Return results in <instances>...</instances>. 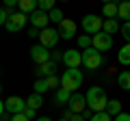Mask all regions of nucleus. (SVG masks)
Masks as SVG:
<instances>
[{
    "instance_id": "f257e3e1",
    "label": "nucleus",
    "mask_w": 130,
    "mask_h": 121,
    "mask_svg": "<svg viewBox=\"0 0 130 121\" xmlns=\"http://www.w3.org/2000/svg\"><path fill=\"white\" fill-rule=\"evenodd\" d=\"M106 104H108V97H106V91L102 87H91L87 91V108L91 112L106 110Z\"/></svg>"
},
{
    "instance_id": "f03ea898",
    "label": "nucleus",
    "mask_w": 130,
    "mask_h": 121,
    "mask_svg": "<svg viewBox=\"0 0 130 121\" xmlns=\"http://www.w3.org/2000/svg\"><path fill=\"white\" fill-rule=\"evenodd\" d=\"M80 84H83V71L80 69H65L63 71V76H61V87L63 89L74 93Z\"/></svg>"
},
{
    "instance_id": "7ed1b4c3",
    "label": "nucleus",
    "mask_w": 130,
    "mask_h": 121,
    "mask_svg": "<svg viewBox=\"0 0 130 121\" xmlns=\"http://www.w3.org/2000/svg\"><path fill=\"white\" fill-rule=\"evenodd\" d=\"M80 26H83V30L87 35H98L100 30H102V26H104V19L100 17V15H93V13H89V15H85L83 17V22H80Z\"/></svg>"
},
{
    "instance_id": "20e7f679",
    "label": "nucleus",
    "mask_w": 130,
    "mask_h": 121,
    "mask_svg": "<svg viewBox=\"0 0 130 121\" xmlns=\"http://www.w3.org/2000/svg\"><path fill=\"white\" fill-rule=\"evenodd\" d=\"M102 63H104L102 52H98L95 48H87V50H83V65L87 67V69H98Z\"/></svg>"
},
{
    "instance_id": "39448f33",
    "label": "nucleus",
    "mask_w": 130,
    "mask_h": 121,
    "mask_svg": "<svg viewBox=\"0 0 130 121\" xmlns=\"http://www.w3.org/2000/svg\"><path fill=\"white\" fill-rule=\"evenodd\" d=\"M91 48H95L98 52H108L113 48V37L108 33H104V30H100L98 35L91 37Z\"/></svg>"
},
{
    "instance_id": "423d86ee",
    "label": "nucleus",
    "mask_w": 130,
    "mask_h": 121,
    "mask_svg": "<svg viewBox=\"0 0 130 121\" xmlns=\"http://www.w3.org/2000/svg\"><path fill=\"white\" fill-rule=\"evenodd\" d=\"M63 63L67 69H78L83 65V50H65L63 52Z\"/></svg>"
},
{
    "instance_id": "0eeeda50",
    "label": "nucleus",
    "mask_w": 130,
    "mask_h": 121,
    "mask_svg": "<svg viewBox=\"0 0 130 121\" xmlns=\"http://www.w3.org/2000/svg\"><path fill=\"white\" fill-rule=\"evenodd\" d=\"M59 39H61V35H59V30H56V28H43L41 33H39V43H41V46H46L48 50H50V48H54L56 43H59Z\"/></svg>"
},
{
    "instance_id": "6e6552de",
    "label": "nucleus",
    "mask_w": 130,
    "mask_h": 121,
    "mask_svg": "<svg viewBox=\"0 0 130 121\" xmlns=\"http://www.w3.org/2000/svg\"><path fill=\"white\" fill-rule=\"evenodd\" d=\"M24 108H26V99L18 97V95H11L5 99V110L9 115H20V112H24Z\"/></svg>"
},
{
    "instance_id": "1a4fd4ad",
    "label": "nucleus",
    "mask_w": 130,
    "mask_h": 121,
    "mask_svg": "<svg viewBox=\"0 0 130 121\" xmlns=\"http://www.w3.org/2000/svg\"><path fill=\"white\" fill-rule=\"evenodd\" d=\"M30 58L35 61L37 65H43V63L50 61V50H48L46 46H41V43H37V46L30 48Z\"/></svg>"
},
{
    "instance_id": "9d476101",
    "label": "nucleus",
    "mask_w": 130,
    "mask_h": 121,
    "mask_svg": "<svg viewBox=\"0 0 130 121\" xmlns=\"http://www.w3.org/2000/svg\"><path fill=\"white\" fill-rule=\"evenodd\" d=\"M28 22H30V26H35V28H39V30H43V28H48V22H50V15H48L46 11L37 9V11H32V13H30Z\"/></svg>"
},
{
    "instance_id": "9b49d317",
    "label": "nucleus",
    "mask_w": 130,
    "mask_h": 121,
    "mask_svg": "<svg viewBox=\"0 0 130 121\" xmlns=\"http://www.w3.org/2000/svg\"><path fill=\"white\" fill-rule=\"evenodd\" d=\"M67 108H70L72 112H83L85 108H87V95L74 91V93H72V97H70V102H67Z\"/></svg>"
},
{
    "instance_id": "f8f14e48",
    "label": "nucleus",
    "mask_w": 130,
    "mask_h": 121,
    "mask_svg": "<svg viewBox=\"0 0 130 121\" xmlns=\"http://www.w3.org/2000/svg\"><path fill=\"white\" fill-rule=\"evenodd\" d=\"M59 35H61V39H74V35H76V22H74V19H63V22L59 24Z\"/></svg>"
},
{
    "instance_id": "ddd939ff",
    "label": "nucleus",
    "mask_w": 130,
    "mask_h": 121,
    "mask_svg": "<svg viewBox=\"0 0 130 121\" xmlns=\"http://www.w3.org/2000/svg\"><path fill=\"white\" fill-rule=\"evenodd\" d=\"M52 74H56V63L48 61L43 65H37V76L39 78H48V76H52Z\"/></svg>"
},
{
    "instance_id": "4468645a",
    "label": "nucleus",
    "mask_w": 130,
    "mask_h": 121,
    "mask_svg": "<svg viewBox=\"0 0 130 121\" xmlns=\"http://www.w3.org/2000/svg\"><path fill=\"white\" fill-rule=\"evenodd\" d=\"M117 11H119V2H108V5L102 7V17L113 19V17H117Z\"/></svg>"
},
{
    "instance_id": "2eb2a0df",
    "label": "nucleus",
    "mask_w": 130,
    "mask_h": 121,
    "mask_svg": "<svg viewBox=\"0 0 130 121\" xmlns=\"http://www.w3.org/2000/svg\"><path fill=\"white\" fill-rule=\"evenodd\" d=\"M18 7H20V11H22V13L28 15V13H32V11L39 9V2H37V0H20Z\"/></svg>"
},
{
    "instance_id": "dca6fc26",
    "label": "nucleus",
    "mask_w": 130,
    "mask_h": 121,
    "mask_svg": "<svg viewBox=\"0 0 130 121\" xmlns=\"http://www.w3.org/2000/svg\"><path fill=\"white\" fill-rule=\"evenodd\" d=\"M119 28H121V24H119V19H117V17H113V19H104V26H102L104 33L115 35V33H119Z\"/></svg>"
},
{
    "instance_id": "f3484780",
    "label": "nucleus",
    "mask_w": 130,
    "mask_h": 121,
    "mask_svg": "<svg viewBox=\"0 0 130 121\" xmlns=\"http://www.w3.org/2000/svg\"><path fill=\"white\" fill-rule=\"evenodd\" d=\"M70 97H72V93L67 91V89H56V93H54V102L59 104V106H63V104H67L70 102Z\"/></svg>"
},
{
    "instance_id": "a211bd4d",
    "label": "nucleus",
    "mask_w": 130,
    "mask_h": 121,
    "mask_svg": "<svg viewBox=\"0 0 130 121\" xmlns=\"http://www.w3.org/2000/svg\"><path fill=\"white\" fill-rule=\"evenodd\" d=\"M117 61H119L121 65H130V43H126V46L119 48V52H117Z\"/></svg>"
},
{
    "instance_id": "6ab92c4d",
    "label": "nucleus",
    "mask_w": 130,
    "mask_h": 121,
    "mask_svg": "<svg viewBox=\"0 0 130 121\" xmlns=\"http://www.w3.org/2000/svg\"><path fill=\"white\" fill-rule=\"evenodd\" d=\"M117 84H119V89H124V91H130V71H119L117 74Z\"/></svg>"
},
{
    "instance_id": "aec40b11",
    "label": "nucleus",
    "mask_w": 130,
    "mask_h": 121,
    "mask_svg": "<svg viewBox=\"0 0 130 121\" xmlns=\"http://www.w3.org/2000/svg\"><path fill=\"white\" fill-rule=\"evenodd\" d=\"M106 112H108L111 117H117L119 112H124V110H121V102H119V99H108V104H106Z\"/></svg>"
},
{
    "instance_id": "412c9836",
    "label": "nucleus",
    "mask_w": 130,
    "mask_h": 121,
    "mask_svg": "<svg viewBox=\"0 0 130 121\" xmlns=\"http://www.w3.org/2000/svg\"><path fill=\"white\" fill-rule=\"evenodd\" d=\"M26 106H28V108H35V110H37L39 106H43V97H41V93H32L30 97H26Z\"/></svg>"
},
{
    "instance_id": "4be33fe9",
    "label": "nucleus",
    "mask_w": 130,
    "mask_h": 121,
    "mask_svg": "<svg viewBox=\"0 0 130 121\" xmlns=\"http://www.w3.org/2000/svg\"><path fill=\"white\" fill-rule=\"evenodd\" d=\"M117 17H121L124 22H130V2H119V11Z\"/></svg>"
},
{
    "instance_id": "5701e85b",
    "label": "nucleus",
    "mask_w": 130,
    "mask_h": 121,
    "mask_svg": "<svg viewBox=\"0 0 130 121\" xmlns=\"http://www.w3.org/2000/svg\"><path fill=\"white\" fill-rule=\"evenodd\" d=\"M32 89H35V93H41V95L46 93V91H50L46 78H37V80H35V84H32Z\"/></svg>"
},
{
    "instance_id": "b1692460",
    "label": "nucleus",
    "mask_w": 130,
    "mask_h": 121,
    "mask_svg": "<svg viewBox=\"0 0 130 121\" xmlns=\"http://www.w3.org/2000/svg\"><path fill=\"white\" fill-rule=\"evenodd\" d=\"M11 22H13V24H18L20 28H24V26H26V22H28V15H26V13H22V11H20V13H13Z\"/></svg>"
},
{
    "instance_id": "393cba45",
    "label": "nucleus",
    "mask_w": 130,
    "mask_h": 121,
    "mask_svg": "<svg viewBox=\"0 0 130 121\" xmlns=\"http://www.w3.org/2000/svg\"><path fill=\"white\" fill-rule=\"evenodd\" d=\"M39 2V9L46 11V13H50L52 9H56V0H37Z\"/></svg>"
},
{
    "instance_id": "a878e982",
    "label": "nucleus",
    "mask_w": 130,
    "mask_h": 121,
    "mask_svg": "<svg viewBox=\"0 0 130 121\" xmlns=\"http://www.w3.org/2000/svg\"><path fill=\"white\" fill-rule=\"evenodd\" d=\"M48 15H50V22H54V24H61L65 19V15H63V11H61V9H52Z\"/></svg>"
},
{
    "instance_id": "bb28decb",
    "label": "nucleus",
    "mask_w": 130,
    "mask_h": 121,
    "mask_svg": "<svg viewBox=\"0 0 130 121\" xmlns=\"http://www.w3.org/2000/svg\"><path fill=\"white\" fill-rule=\"evenodd\" d=\"M89 121H113V117L108 115L106 110H102V112H93V115H91V119H89Z\"/></svg>"
},
{
    "instance_id": "cd10ccee",
    "label": "nucleus",
    "mask_w": 130,
    "mask_h": 121,
    "mask_svg": "<svg viewBox=\"0 0 130 121\" xmlns=\"http://www.w3.org/2000/svg\"><path fill=\"white\" fill-rule=\"evenodd\" d=\"M78 48H80V50L91 48V35H80V37H78Z\"/></svg>"
},
{
    "instance_id": "c85d7f7f",
    "label": "nucleus",
    "mask_w": 130,
    "mask_h": 121,
    "mask_svg": "<svg viewBox=\"0 0 130 121\" xmlns=\"http://www.w3.org/2000/svg\"><path fill=\"white\" fill-rule=\"evenodd\" d=\"M48 87H50V89H61V78H59V76H56V74H52V76H48Z\"/></svg>"
},
{
    "instance_id": "c756f323",
    "label": "nucleus",
    "mask_w": 130,
    "mask_h": 121,
    "mask_svg": "<svg viewBox=\"0 0 130 121\" xmlns=\"http://www.w3.org/2000/svg\"><path fill=\"white\" fill-rule=\"evenodd\" d=\"M119 33H121V37L126 39V43H130V22H124V24H121Z\"/></svg>"
},
{
    "instance_id": "7c9ffc66",
    "label": "nucleus",
    "mask_w": 130,
    "mask_h": 121,
    "mask_svg": "<svg viewBox=\"0 0 130 121\" xmlns=\"http://www.w3.org/2000/svg\"><path fill=\"white\" fill-rule=\"evenodd\" d=\"M22 115L24 117H26V119H30V121H35V119H37V110H35V108H24V112H22Z\"/></svg>"
},
{
    "instance_id": "2f4dec72",
    "label": "nucleus",
    "mask_w": 130,
    "mask_h": 121,
    "mask_svg": "<svg viewBox=\"0 0 130 121\" xmlns=\"http://www.w3.org/2000/svg\"><path fill=\"white\" fill-rule=\"evenodd\" d=\"M5 28L9 30V33H20V30H22V28H20L18 24H13L11 19H7V22H5Z\"/></svg>"
},
{
    "instance_id": "473e14b6",
    "label": "nucleus",
    "mask_w": 130,
    "mask_h": 121,
    "mask_svg": "<svg viewBox=\"0 0 130 121\" xmlns=\"http://www.w3.org/2000/svg\"><path fill=\"white\" fill-rule=\"evenodd\" d=\"M50 61H52V63H59V61H63V52H50Z\"/></svg>"
},
{
    "instance_id": "72a5a7b5",
    "label": "nucleus",
    "mask_w": 130,
    "mask_h": 121,
    "mask_svg": "<svg viewBox=\"0 0 130 121\" xmlns=\"http://www.w3.org/2000/svg\"><path fill=\"white\" fill-rule=\"evenodd\" d=\"M113 121H130V115L128 112H119L117 117H113Z\"/></svg>"
},
{
    "instance_id": "f704fd0d",
    "label": "nucleus",
    "mask_w": 130,
    "mask_h": 121,
    "mask_svg": "<svg viewBox=\"0 0 130 121\" xmlns=\"http://www.w3.org/2000/svg\"><path fill=\"white\" fill-rule=\"evenodd\" d=\"M39 33H41V30H39V28H35V26H30V30H28V37H39Z\"/></svg>"
},
{
    "instance_id": "c9c22d12",
    "label": "nucleus",
    "mask_w": 130,
    "mask_h": 121,
    "mask_svg": "<svg viewBox=\"0 0 130 121\" xmlns=\"http://www.w3.org/2000/svg\"><path fill=\"white\" fill-rule=\"evenodd\" d=\"M11 121H30V119H26V117L20 112V115H13V117H11Z\"/></svg>"
},
{
    "instance_id": "e433bc0d",
    "label": "nucleus",
    "mask_w": 130,
    "mask_h": 121,
    "mask_svg": "<svg viewBox=\"0 0 130 121\" xmlns=\"http://www.w3.org/2000/svg\"><path fill=\"white\" fill-rule=\"evenodd\" d=\"M70 121H87V119H85V117L80 115V112H74V115H72V119H70Z\"/></svg>"
},
{
    "instance_id": "4c0bfd02",
    "label": "nucleus",
    "mask_w": 130,
    "mask_h": 121,
    "mask_svg": "<svg viewBox=\"0 0 130 121\" xmlns=\"http://www.w3.org/2000/svg\"><path fill=\"white\" fill-rule=\"evenodd\" d=\"M18 2L20 0H5V7H11L13 9V7H18Z\"/></svg>"
},
{
    "instance_id": "58836bf2",
    "label": "nucleus",
    "mask_w": 130,
    "mask_h": 121,
    "mask_svg": "<svg viewBox=\"0 0 130 121\" xmlns=\"http://www.w3.org/2000/svg\"><path fill=\"white\" fill-rule=\"evenodd\" d=\"M80 115H83V117H85V119H87V121H89V119H91V115H93V112H91V110H89V108H85V110H83V112H80Z\"/></svg>"
},
{
    "instance_id": "ea45409f",
    "label": "nucleus",
    "mask_w": 130,
    "mask_h": 121,
    "mask_svg": "<svg viewBox=\"0 0 130 121\" xmlns=\"http://www.w3.org/2000/svg\"><path fill=\"white\" fill-rule=\"evenodd\" d=\"M7 22V15H5V9H0V26H5Z\"/></svg>"
},
{
    "instance_id": "a19ab883",
    "label": "nucleus",
    "mask_w": 130,
    "mask_h": 121,
    "mask_svg": "<svg viewBox=\"0 0 130 121\" xmlns=\"http://www.w3.org/2000/svg\"><path fill=\"white\" fill-rule=\"evenodd\" d=\"M5 112H7V110H5V102H2V99H0V117L5 115Z\"/></svg>"
},
{
    "instance_id": "79ce46f5",
    "label": "nucleus",
    "mask_w": 130,
    "mask_h": 121,
    "mask_svg": "<svg viewBox=\"0 0 130 121\" xmlns=\"http://www.w3.org/2000/svg\"><path fill=\"white\" fill-rule=\"evenodd\" d=\"M72 115H74V112H72L70 108H67V110H65V115H63V117H65V119H72Z\"/></svg>"
},
{
    "instance_id": "37998d69",
    "label": "nucleus",
    "mask_w": 130,
    "mask_h": 121,
    "mask_svg": "<svg viewBox=\"0 0 130 121\" xmlns=\"http://www.w3.org/2000/svg\"><path fill=\"white\" fill-rule=\"evenodd\" d=\"M35 121H52V119H50V117H37Z\"/></svg>"
},
{
    "instance_id": "c03bdc74",
    "label": "nucleus",
    "mask_w": 130,
    "mask_h": 121,
    "mask_svg": "<svg viewBox=\"0 0 130 121\" xmlns=\"http://www.w3.org/2000/svg\"><path fill=\"white\" fill-rule=\"evenodd\" d=\"M102 2H104V5H108V2H117V0H102Z\"/></svg>"
},
{
    "instance_id": "a18cd8bd",
    "label": "nucleus",
    "mask_w": 130,
    "mask_h": 121,
    "mask_svg": "<svg viewBox=\"0 0 130 121\" xmlns=\"http://www.w3.org/2000/svg\"><path fill=\"white\" fill-rule=\"evenodd\" d=\"M59 121H70V119H65V117H63V119H59Z\"/></svg>"
},
{
    "instance_id": "49530a36",
    "label": "nucleus",
    "mask_w": 130,
    "mask_h": 121,
    "mask_svg": "<svg viewBox=\"0 0 130 121\" xmlns=\"http://www.w3.org/2000/svg\"><path fill=\"white\" fill-rule=\"evenodd\" d=\"M119 2H130V0H119Z\"/></svg>"
},
{
    "instance_id": "de8ad7c7",
    "label": "nucleus",
    "mask_w": 130,
    "mask_h": 121,
    "mask_svg": "<svg viewBox=\"0 0 130 121\" xmlns=\"http://www.w3.org/2000/svg\"><path fill=\"white\" fill-rule=\"evenodd\" d=\"M0 93H2V84H0Z\"/></svg>"
},
{
    "instance_id": "09e8293b",
    "label": "nucleus",
    "mask_w": 130,
    "mask_h": 121,
    "mask_svg": "<svg viewBox=\"0 0 130 121\" xmlns=\"http://www.w3.org/2000/svg\"><path fill=\"white\" fill-rule=\"evenodd\" d=\"M61 2H67V0H61Z\"/></svg>"
}]
</instances>
